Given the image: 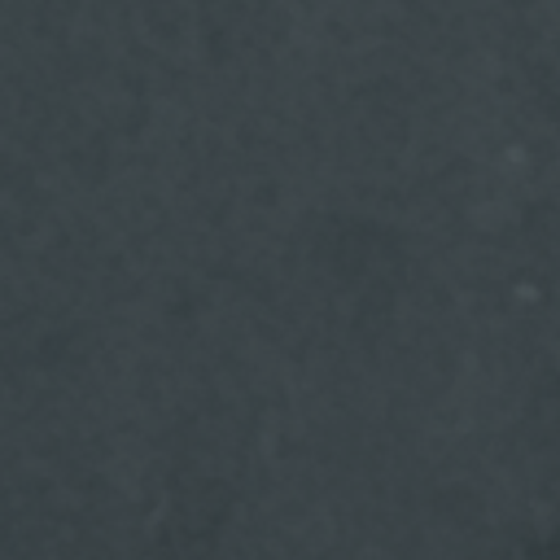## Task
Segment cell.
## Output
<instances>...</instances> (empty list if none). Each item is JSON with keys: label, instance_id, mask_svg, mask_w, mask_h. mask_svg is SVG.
Segmentation results:
<instances>
[]
</instances>
